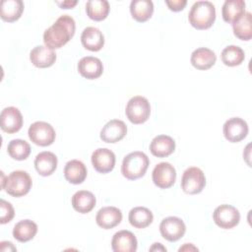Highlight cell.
Here are the masks:
<instances>
[{
	"mask_svg": "<svg viewBox=\"0 0 252 252\" xmlns=\"http://www.w3.org/2000/svg\"><path fill=\"white\" fill-rule=\"evenodd\" d=\"M234 35L241 40H250L252 37V16L245 12L236 22L232 24Z\"/></svg>",
	"mask_w": 252,
	"mask_h": 252,
	"instance_id": "cell-30",
	"label": "cell"
},
{
	"mask_svg": "<svg viewBox=\"0 0 252 252\" xmlns=\"http://www.w3.org/2000/svg\"><path fill=\"white\" fill-rule=\"evenodd\" d=\"M188 20L197 30H206L212 27L216 20V8L210 1L200 0L195 2L188 14Z\"/></svg>",
	"mask_w": 252,
	"mask_h": 252,
	"instance_id": "cell-2",
	"label": "cell"
},
{
	"mask_svg": "<svg viewBox=\"0 0 252 252\" xmlns=\"http://www.w3.org/2000/svg\"><path fill=\"white\" fill-rule=\"evenodd\" d=\"M152 178L156 186L161 189L171 187L176 180V171L172 164L166 161L158 163L152 172Z\"/></svg>",
	"mask_w": 252,
	"mask_h": 252,
	"instance_id": "cell-9",
	"label": "cell"
},
{
	"mask_svg": "<svg viewBox=\"0 0 252 252\" xmlns=\"http://www.w3.org/2000/svg\"><path fill=\"white\" fill-rule=\"evenodd\" d=\"M220 58L224 65L234 67L240 65L243 62L245 54L241 47L237 45H228L222 49Z\"/></svg>",
	"mask_w": 252,
	"mask_h": 252,
	"instance_id": "cell-32",
	"label": "cell"
},
{
	"mask_svg": "<svg viewBox=\"0 0 252 252\" xmlns=\"http://www.w3.org/2000/svg\"><path fill=\"white\" fill-rule=\"evenodd\" d=\"M7 151L12 158L17 160H24L31 154V146L25 140L14 139L9 142Z\"/></svg>",
	"mask_w": 252,
	"mask_h": 252,
	"instance_id": "cell-33",
	"label": "cell"
},
{
	"mask_svg": "<svg viewBox=\"0 0 252 252\" xmlns=\"http://www.w3.org/2000/svg\"><path fill=\"white\" fill-rule=\"evenodd\" d=\"M30 140L40 147H46L51 145L55 140V130L47 122L36 121L33 122L28 130Z\"/></svg>",
	"mask_w": 252,
	"mask_h": 252,
	"instance_id": "cell-6",
	"label": "cell"
},
{
	"mask_svg": "<svg viewBox=\"0 0 252 252\" xmlns=\"http://www.w3.org/2000/svg\"><path fill=\"white\" fill-rule=\"evenodd\" d=\"M213 220L220 228L230 229L239 223L240 214L235 207L223 204L215 209L213 213Z\"/></svg>",
	"mask_w": 252,
	"mask_h": 252,
	"instance_id": "cell-8",
	"label": "cell"
},
{
	"mask_svg": "<svg viewBox=\"0 0 252 252\" xmlns=\"http://www.w3.org/2000/svg\"><path fill=\"white\" fill-rule=\"evenodd\" d=\"M174 150L175 142L170 136L167 135L156 136L150 144L151 153L158 158L168 157L174 152Z\"/></svg>",
	"mask_w": 252,
	"mask_h": 252,
	"instance_id": "cell-21",
	"label": "cell"
},
{
	"mask_svg": "<svg viewBox=\"0 0 252 252\" xmlns=\"http://www.w3.org/2000/svg\"><path fill=\"white\" fill-rule=\"evenodd\" d=\"M1 129L8 133H16L23 126V116L21 111L14 106L5 107L0 114Z\"/></svg>",
	"mask_w": 252,
	"mask_h": 252,
	"instance_id": "cell-12",
	"label": "cell"
},
{
	"mask_svg": "<svg viewBox=\"0 0 252 252\" xmlns=\"http://www.w3.org/2000/svg\"><path fill=\"white\" fill-rule=\"evenodd\" d=\"M71 203L75 211L81 214H88L94 208L96 200L92 192L79 190L72 196Z\"/></svg>",
	"mask_w": 252,
	"mask_h": 252,
	"instance_id": "cell-24",
	"label": "cell"
},
{
	"mask_svg": "<svg viewBox=\"0 0 252 252\" xmlns=\"http://www.w3.org/2000/svg\"><path fill=\"white\" fill-rule=\"evenodd\" d=\"M31 62L38 68H47L56 61V53L46 45H37L30 53Z\"/></svg>",
	"mask_w": 252,
	"mask_h": 252,
	"instance_id": "cell-18",
	"label": "cell"
},
{
	"mask_svg": "<svg viewBox=\"0 0 252 252\" xmlns=\"http://www.w3.org/2000/svg\"><path fill=\"white\" fill-rule=\"evenodd\" d=\"M159 231L165 240L174 242L184 235L186 226L181 219L177 217H167L160 221Z\"/></svg>",
	"mask_w": 252,
	"mask_h": 252,
	"instance_id": "cell-10",
	"label": "cell"
},
{
	"mask_svg": "<svg viewBox=\"0 0 252 252\" xmlns=\"http://www.w3.org/2000/svg\"><path fill=\"white\" fill-rule=\"evenodd\" d=\"M56 3L62 8V9H69L73 8L75 5H77V0H65V1H56Z\"/></svg>",
	"mask_w": 252,
	"mask_h": 252,
	"instance_id": "cell-36",
	"label": "cell"
},
{
	"mask_svg": "<svg viewBox=\"0 0 252 252\" xmlns=\"http://www.w3.org/2000/svg\"><path fill=\"white\" fill-rule=\"evenodd\" d=\"M128 220L132 226L136 228H145L153 222L154 216L146 207H135L129 212Z\"/></svg>",
	"mask_w": 252,
	"mask_h": 252,
	"instance_id": "cell-28",
	"label": "cell"
},
{
	"mask_svg": "<svg viewBox=\"0 0 252 252\" xmlns=\"http://www.w3.org/2000/svg\"><path fill=\"white\" fill-rule=\"evenodd\" d=\"M125 113L127 118L133 124H142L148 120L151 114V105L149 100L141 95L131 97L126 105Z\"/></svg>",
	"mask_w": 252,
	"mask_h": 252,
	"instance_id": "cell-5",
	"label": "cell"
},
{
	"mask_svg": "<svg viewBox=\"0 0 252 252\" xmlns=\"http://www.w3.org/2000/svg\"><path fill=\"white\" fill-rule=\"evenodd\" d=\"M150 251H166V248L160 243H154L153 246L150 248Z\"/></svg>",
	"mask_w": 252,
	"mask_h": 252,
	"instance_id": "cell-38",
	"label": "cell"
},
{
	"mask_svg": "<svg viewBox=\"0 0 252 252\" xmlns=\"http://www.w3.org/2000/svg\"><path fill=\"white\" fill-rule=\"evenodd\" d=\"M150 164L148 156L143 152H132L125 156L121 165V173L129 180H136L145 175Z\"/></svg>",
	"mask_w": 252,
	"mask_h": 252,
	"instance_id": "cell-4",
	"label": "cell"
},
{
	"mask_svg": "<svg viewBox=\"0 0 252 252\" xmlns=\"http://www.w3.org/2000/svg\"><path fill=\"white\" fill-rule=\"evenodd\" d=\"M206 185L204 172L196 166L185 169L181 178V188L187 194H198L202 192Z\"/></svg>",
	"mask_w": 252,
	"mask_h": 252,
	"instance_id": "cell-7",
	"label": "cell"
},
{
	"mask_svg": "<svg viewBox=\"0 0 252 252\" xmlns=\"http://www.w3.org/2000/svg\"><path fill=\"white\" fill-rule=\"evenodd\" d=\"M92 163L94 168L100 173H107L114 168L115 155L106 148H98L92 154Z\"/></svg>",
	"mask_w": 252,
	"mask_h": 252,
	"instance_id": "cell-13",
	"label": "cell"
},
{
	"mask_svg": "<svg viewBox=\"0 0 252 252\" xmlns=\"http://www.w3.org/2000/svg\"><path fill=\"white\" fill-rule=\"evenodd\" d=\"M165 4L171 11L178 12L184 9V7L187 4V1L186 0H165Z\"/></svg>",
	"mask_w": 252,
	"mask_h": 252,
	"instance_id": "cell-35",
	"label": "cell"
},
{
	"mask_svg": "<svg viewBox=\"0 0 252 252\" xmlns=\"http://www.w3.org/2000/svg\"><path fill=\"white\" fill-rule=\"evenodd\" d=\"M122 220L121 211L112 206L103 207L98 210L95 216V221L98 226L104 229H110L118 225Z\"/></svg>",
	"mask_w": 252,
	"mask_h": 252,
	"instance_id": "cell-16",
	"label": "cell"
},
{
	"mask_svg": "<svg viewBox=\"0 0 252 252\" xmlns=\"http://www.w3.org/2000/svg\"><path fill=\"white\" fill-rule=\"evenodd\" d=\"M81 42L86 49L98 51L104 45V36L97 28L87 27L81 34Z\"/></svg>",
	"mask_w": 252,
	"mask_h": 252,
	"instance_id": "cell-20",
	"label": "cell"
},
{
	"mask_svg": "<svg viewBox=\"0 0 252 252\" xmlns=\"http://www.w3.org/2000/svg\"><path fill=\"white\" fill-rule=\"evenodd\" d=\"M0 208H1L0 222L2 224H4V223H7V222L11 221L12 219L14 218V215H15V211H14V208L11 205V203L5 201L4 199H1Z\"/></svg>",
	"mask_w": 252,
	"mask_h": 252,
	"instance_id": "cell-34",
	"label": "cell"
},
{
	"mask_svg": "<svg viewBox=\"0 0 252 252\" xmlns=\"http://www.w3.org/2000/svg\"><path fill=\"white\" fill-rule=\"evenodd\" d=\"M178 251H179V252H181V251H198V248L195 247V246H194L193 244H191V243H185L182 247L179 248Z\"/></svg>",
	"mask_w": 252,
	"mask_h": 252,
	"instance_id": "cell-37",
	"label": "cell"
},
{
	"mask_svg": "<svg viewBox=\"0 0 252 252\" xmlns=\"http://www.w3.org/2000/svg\"><path fill=\"white\" fill-rule=\"evenodd\" d=\"M1 187L13 197H22L28 194L32 188V178L27 171H12L6 178L1 172Z\"/></svg>",
	"mask_w": 252,
	"mask_h": 252,
	"instance_id": "cell-3",
	"label": "cell"
},
{
	"mask_svg": "<svg viewBox=\"0 0 252 252\" xmlns=\"http://www.w3.org/2000/svg\"><path fill=\"white\" fill-rule=\"evenodd\" d=\"M223 135L228 142L237 143L243 140L249 131L248 124L240 117L227 119L222 127Z\"/></svg>",
	"mask_w": 252,
	"mask_h": 252,
	"instance_id": "cell-11",
	"label": "cell"
},
{
	"mask_svg": "<svg viewBox=\"0 0 252 252\" xmlns=\"http://www.w3.org/2000/svg\"><path fill=\"white\" fill-rule=\"evenodd\" d=\"M78 71L86 79H96L103 72V65L100 59L94 56H85L78 62Z\"/></svg>",
	"mask_w": 252,
	"mask_h": 252,
	"instance_id": "cell-17",
	"label": "cell"
},
{
	"mask_svg": "<svg viewBox=\"0 0 252 252\" xmlns=\"http://www.w3.org/2000/svg\"><path fill=\"white\" fill-rule=\"evenodd\" d=\"M191 64L198 70H207L213 67L217 61L216 53L207 47H199L195 49L190 58Z\"/></svg>",
	"mask_w": 252,
	"mask_h": 252,
	"instance_id": "cell-19",
	"label": "cell"
},
{
	"mask_svg": "<svg viewBox=\"0 0 252 252\" xmlns=\"http://www.w3.org/2000/svg\"><path fill=\"white\" fill-rule=\"evenodd\" d=\"M75 30L76 24L74 19L69 15H62L52 26L44 31L43 42L51 49L60 48L73 37Z\"/></svg>",
	"mask_w": 252,
	"mask_h": 252,
	"instance_id": "cell-1",
	"label": "cell"
},
{
	"mask_svg": "<svg viewBox=\"0 0 252 252\" xmlns=\"http://www.w3.org/2000/svg\"><path fill=\"white\" fill-rule=\"evenodd\" d=\"M130 12L137 22H146L154 13V4L151 0H132Z\"/></svg>",
	"mask_w": 252,
	"mask_h": 252,
	"instance_id": "cell-29",
	"label": "cell"
},
{
	"mask_svg": "<svg viewBox=\"0 0 252 252\" xmlns=\"http://www.w3.org/2000/svg\"><path fill=\"white\" fill-rule=\"evenodd\" d=\"M64 177L72 184H81L87 177L86 165L78 159L69 160L64 167Z\"/></svg>",
	"mask_w": 252,
	"mask_h": 252,
	"instance_id": "cell-23",
	"label": "cell"
},
{
	"mask_svg": "<svg viewBox=\"0 0 252 252\" xmlns=\"http://www.w3.org/2000/svg\"><path fill=\"white\" fill-rule=\"evenodd\" d=\"M127 134L126 124L119 119L108 121L100 131V139L105 143H117Z\"/></svg>",
	"mask_w": 252,
	"mask_h": 252,
	"instance_id": "cell-14",
	"label": "cell"
},
{
	"mask_svg": "<svg viewBox=\"0 0 252 252\" xmlns=\"http://www.w3.org/2000/svg\"><path fill=\"white\" fill-rule=\"evenodd\" d=\"M109 3L106 0H89L86 4V12L94 21L104 20L109 13Z\"/></svg>",
	"mask_w": 252,
	"mask_h": 252,
	"instance_id": "cell-31",
	"label": "cell"
},
{
	"mask_svg": "<svg viewBox=\"0 0 252 252\" xmlns=\"http://www.w3.org/2000/svg\"><path fill=\"white\" fill-rule=\"evenodd\" d=\"M245 13V2L243 0H225L221 15L226 23L233 24Z\"/></svg>",
	"mask_w": 252,
	"mask_h": 252,
	"instance_id": "cell-27",
	"label": "cell"
},
{
	"mask_svg": "<svg viewBox=\"0 0 252 252\" xmlns=\"http://www.w3.org/2000/svg\"><path fill=\"white\" fill-rule=\"evenodd\" d=\"M24 11L22 0H3L0 6V16L5 22L17 21Z\"/></svg>",
	"mask_w": 252,
	"mask_h": 252,
	"instance_id": "cell-26",
	"label": "cell"
},
{
	"mask_svg": "<svg viewBox=\"0 0 252 252\" xmlns=\"http://www.w3.org/2000/svg\"><path fill=\"white\" fill-rule=\"evenodd\" d=\"M37 232V225L31 220L18 221L13 228V236L19 242H28L32 240Z\"/></svg>",
	"mask_w": 252,
	"mask_h": 252,
	"instance_id": "cell-25",
	"label": "cell"
},
{
	"mask_svg": "<svg viewBox=\"0 0 252 252\" xmlns=\"http://www.w3.org/2000/svg\"><path fill=\"white\" fill-rule=\"evenodd\" d=\"M137 238L129 230H119L111 239V248L114 252H135L137 250Z\"/></svg>",
	"mask_w": 252,
	"mask_h": 252,
	"instance_id": "cell-15",
	"label": "cell"
},
{
	"mask_svg": "<svg viewBox=\"0 0 252 252\" xmlns=\"http://www.w3.org/2000/svg\"><path fill=\"white\" fill-rule=\"evenodd\" d=\"M57 157L51 152H41L34 158L35 170L41 176L51 175L57 167Z\"/></svg>",
	"mask_w": 252,
	"mask_h": 252,
	"instance_id": "cell-22",
	"label": "cell"
}]
</instances>
